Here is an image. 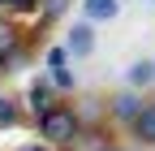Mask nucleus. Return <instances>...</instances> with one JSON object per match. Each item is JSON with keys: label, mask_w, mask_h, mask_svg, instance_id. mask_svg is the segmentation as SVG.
Here are the masks:
<instances>
[{"label": "nucleus", "mask_w": 155, "mask_h": 151, "mask_svg": "<svg viewBox=\"0 0 155 151\" xmlns=\"http://www.w3.org/2000/svg\"><path fill=\"white\" fill-rule=\"evenodd\" d=\"M78 129H82V121H78V112L65 108V104H52L43 117H39V138H43L48 147H61V143H73Z\"/></svg>", "instance_id": "f257e3e1"}, {"label": "nucleus", "mask_w": 155, "mask_h": 151, "mask_svg": "<svg viewBox=\"0 0 155 151\" xmlns=\"http://www.w3.org/2000/svg\"><path fill=\"white\" fill-rule=\"evenodd\" d=\"M91 52H95V26H91V22H73L69 35H65V56H73V61H86Z\"/></svg>", "instance_id": "f03ea898"}, {"label": "nucleus", "mask_w": 155, "mask_h": 151, "mask_svg": "<svg viewBox=\"0 0 155 151\" xmlns=\"http://www.w3.org/2000/svg\"><path fill=\"white\" fill-rule=\"evenodd\" d=\"M121 13V0H82V22H112Z\"/></svg>", "instance_id": "7ed1b4c3"}, {"label": "nucleus", "mask_w": 155, "mask_h": 151, "mask_svg": "<svg viewBox=\"0 0 155 151\" xmlns=\"http://www.w3.org/2000/svg\"><path fill=\"white\" fill-rule=\"evenodd\" d=\"M125 82H129V91L155 86V61H151V56H142V61H134V65L125 69Z\"/></svg>", "instance_id": "20e7f679"}, {"label": "nucleus", "mask_w": 155, "mask_h": 151, "mask_svg": "<svg viewBox=\"0 0 155 151\" xmlns=\"http://www.w3.org/2000/svg\"><path fill=\"white\" fill-rule=\"evenodd\" d=\"M138 112H142V95H134V91H121V95H112V117H116V121H125V125H129Z\"/></svg>", "instance_id": "39448f33"}, {"label": "nucleus", "mask_w": 155, "mask_h": 151, "mask_svg": "<svg viewBox=\"0 0 155 151\" xmlns=\"http://www.w3.org/2000/svg\"><path fill=\"white\" fill-rule=\"evenodd\" d=\"M129 129H134V138H142L147 147H155V104H142V112L129 121Z\"/></svg>", "instance_id": "423d86ee"}, {"label": "nucleus", "mask_w": 155, "mask_h": 151, "mask_svg": "<svg viewBox=\"0 0 155 151\" xmlns=\"http://www.w3.org/2000/svg\"><path fill=\"white\" fill-rule=\"evenodd\" d=\"M26 99H30V112H35V117H43V112L52 108V82H48V78H39V82L30 86V95H26Z\"/></svg>", "instance_id": "0eeeda50"}, {"label": "nucleus", "mask_w": 155, "mask_h": 151, "mask_svg": "<svg viewBox=\"0 0 155 151\" xmlns=\"http://www.w3.org/2000/svg\"><path fill=\"white\" fill-rule=\"evenodd\" d=\"M69 9V0H39V22H56Z\"/></svg>", "instance_id": "6e6552de"}, {"label": "nucleus", "mask_w": 155, "mask_h": 151, "mask_svg": "<svg viewBox=\"0 0 155 151\" xmlns=\"http://www.w3.org/2000/svg\"><path fill=\"white\" fill-rule=\"evenodd\" d=\"M17 117H22V112H17V104H13L9 95H0V129H13Z\"/></svg>", "instance_id": "1a4fd4ad"}, {"label": "nucleus", "mask_w": 155, "mask_h": 151, "mask_svg": "<svg viewBox=\"0 0 155 151\" xmlns=\"http://www.w3.org/2000/svg\"><path fill=\"white\" fill-rule=\"evenodd\" d=\"M48 82H52L56 91H73V73H69V69H52V78H48Z\"/></svg>", "instance_id": "9d476101"}, {"label": "nucleus", "mask_w": 155, "mask_h": 151, "mask_svg": "<svg viewBox=\"0 0 155 151\" xmlns=\"http://www.w3.org/2000/svg\"><path fill=\"white\" fill-rule=\"evenodd\" d=\"M65 61H69L65 48H52V52H48V69H65Z\"/></svg>", "instance_id": "9b49d317"}, {"label": "nucleus", "mask_w": 155, "mask_h": 151, "mask_svg": "<svg viewBox=\"0 0 155 151\" xmlns=\"http://www.w3.org/2000/svg\"><path fill=\"white\" fill-rule=\"evenodd\" d=\"M39 0H0V9H35Z\"/></svg>", "instance_id": "f8f14e48"}, {"label": "nucleus", "mask_w": 155, "mask_h": 151, "mask_svg": "<svg viewBox=\"0 0 155 151\" xmlns=\"http://www.w3.org/2000/svg\"><path fill=\"white\" fill-rule=\"evenodd\" d=\"M17 151H52V147H48V143H22Z\"/></svg>", "instance_id": "ddd939ff"}, {"label": "nucleus", "mask_w": 155, "mask_h": 151, "mask_svg": "<svg viewBox=\"0 0 155 151\" xmlns=\"http://www.w3.org/2000/svg\"><path fill=\"white\" fill-rule=\"evenodd\" d=\"M104 151H116V147H104Z\"/></svg>", "instance_id": "4468645a"}]
</instances>
